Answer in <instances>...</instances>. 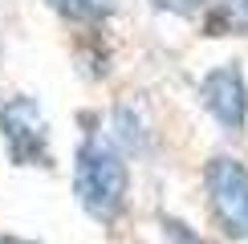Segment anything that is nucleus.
Segmentation results:
<instances>
[{"label": "nucleus", "mask_w": 248, "mask_h": 244, "mask_svg": "<svg viewBox=\"0 0 248 244\" xmlns=\"http://www.w3.org/2000/svg\"><path fill=\"white\" fill-rule=\"evenodd\" d=\"M74 191H78V203L94 220H114L122 212V203H126V159L106 135H90L78 147Z\"/></svg>", "instance_id": "f257e3e1"}, {"label": "nucleus", "mask_w": 248, "mask_h": 244, "mask_svg": "<svg viewBox=\"0 0 248 244\" xmlns=\"http://www.w3.org/2000/svg\"><path fill=\"white\" fill-rule=\"evenodd\" d=\"M203 187H208V203L216 220L224 224V232L248 240V171L236 159L220 155L203 171Z\"/></svg>", "instance_id": "f03ea898"}, {"label": "nucleus", "mask_w": 248, "mask_h": 244, "mask_svg": "<svg viewBox=\"0 0 248 244\" xmlns=\"http://www.w3.org/2000/svg\"><path fill=\"white\" fill-rule=\"evenodd\" d=\"M0 130H4L8 155L16 163H45L49 159V135L33 98H13L0 106Z\"/></svg>", "instance_id": "7ed1b4c3"}, {"label": "nucleus", "mask_w": 248, "mask_h": 244, "mask_svg": "<svg viewBox=\"0 0 248 244\" xmlns=\"http://www.w3.org/2000/svg\"><path fill=\"white\" fill-rule=\"evenodd\" d=\"M200 98H203V106H208V114L220 122L228 135H240L244 130V122H248V86H244V77H240L236 65L212 69V74L203 77V86H200Z\"/></svg>", "instance_id": "20e7f679"}, {"label": "nucleus", "mask_w": 248, "mask_h": 244, "mask_svg": "<svg viewBox=\"0 0 248 244\" xmlns=\"http://www.w3.org/2000/svg\"><path fill=\"white\" fill-rule=\"evenodd\" d=\"M53 8L69 20H86V25H98L114 13V0H53Z\"/></svg>", "instance_id": "39448f33"}, {"label": "nucleus", "mask_w": 248, "mask_h": 244, "mask_svg": "<svg viewBox=\"0 0 248 244\" xmlns=\"http://www.w3.org/2000/svg\"><path fill=\"white\" fill-rule=\"evenodd\" d=\"M216 20L224 29H232V33H248V0H224Z\"/></svg>", "instance_id": "423d86ee"}, {"label": "nucleus", "mask_w": 248, "mask_h": 244, "mask_svg": "<svg viewBox=\"0 0 248 244\" xmlns=\"http://www.w3.org/2000/svg\"><path fill=\"white\" fill-rule=\"evenodd\" d=\"M155 8H163V13H175V16H191L203 8V0H151Z\"/></svg>", "instance_id": "0eeeda50"}, {"label": "nucleus", "mask_w": 248, "mask_h": 244, "mask_svg": "<svg viewBox=\"0 0 248 244\" xmlns=\"http://www.w3.org/2000/svg\"><path fill=\"white\" fill-rule=\"evenodd\" d=\"M0 244H29V240H16V236H0Z\"/></svg>", "instance_id": "6e6552de"}]
</instances>
